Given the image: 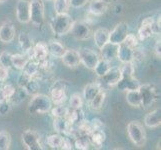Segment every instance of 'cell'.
Masks as SVG:
<instances>
[{"label": "cell", "instance_id": "4fadbf2b", "mask_svg": "<svg viewBox=\"0 0 161 150\" xmlns=\"http://www.w3.org/2000/svg\"><path fill=\"white\" fill-rule=\"evenodd\" d=\"M61 59H62L63 64L69 68H75L81 63L79 52L74 49H66V51L63 54V56L61 57Z\"/></svg>", "mask_w": 161, "mask_h": 150}, {"label": "cell", "instance_id": "11a10c76", "mask_svg": "<svg viewBox=\"0 0 161 150\" xmlns=\"http://www.w3.org/2000/svg\"><path fill=\"white\" fill-rule=\"evenodd\" d=\"M2 1H4V0H0V2H2Z\"/></svg>", "mask_w": 161, "mask_h": 150}, {"label": "cell", "instance_id": "7c38bea8", "mask_svg": "<svg viewBox=\"0 0 161 150\" xmlns=\"http://www.w3.org/2000/svg\"><path fill=\"white\" fill-rule=\"evenodd\" d=\"M15 37V27L10 21H5L0 26V41L3 43L12 42Z\"/></svg>", "mask_w": 161, "mask_h": 150}, {"label": "cell", "instance_id": "4dcf8cb0", "mask_svg": "<svg viewBox=\"0 0 161 150\" xmlns=\"http://www.w3.org/2000/svg\"><path fill=\"white\" fill-rule=\"evenodd\" d=\"M18 42H19L20 48L23 50L24 53H26L29 49H31L33 47L32 39L29 37V35L27 34V33H25V32H21L20 34H19V36H18Z\"/></svg>", "mask_w": 161, "mask_h": 150}, {"label": "cell", "instance_id": "836d02e7", "mask_svg": "<svg viewBox=\"0 0 161 150\" xmlns=\"http://www.w3.org/2000/svg\"><path fill=\"white\" fill-rule=\"evenodd\" d=\"M110 61H107V60H104V59H100L98 61L97 65L95 66V68L93 70L95 71V73L97 76L99 77H102L106 72L110 69Z\"/></svg>", "mask_w": 161, "mask_h": 150}, {"label": "cell", "instance_id": "f907efd6", "mask_svg": "<svg viewBox=\"0 0 161 150\" xmlns=\"http://www.w3.org/2000/svg\"><path fill=\"white\" fill-rule=\"evenodd\" d=\"M73 149V143L71 142L70 138L63 137V142L62 146H61V150H71Z\"/></svg>", "mask_w": 161, "mask_h": 150}, {"label": "cell", "instance_id": "3957f363", "mask_svg": "<svg viewBox=\"0 0 161 150\" xmlns=\"http://www.w3.org/2000/svg\"><path fill=\"white\" fill-rule=\"evenodd\" d=\"M127 133L128 137L138 147H142L146 143V132L144 127L138 121H131L127 125Z\"/></svg>", "mask_w": 161, "mask_h": 150}, {"label": "cell", "instance_id": "9c48e42d", "mask_svg": "<svg viewBox=\"0 0 161 150\" xmlns=\"http://www.w3.org/2000/svg\"><path fill=\"white\" fill-rule=\"evenodd\" d=\"M79 56H80V62L87 67L88 69H94L97 65L98 61L100 60L99 55L89 48H81L79 50Z\"/></svg>", "mask_w": 161, "mask_h": 150}, {"label": "cell", "instance_id": "8fae6325", "mask_svg": "<svg viewBox=\"0 0 161 150\" xmlns=\"http://www.w3.org/2000/svg\"><path fill=\"white\" fill-rule=\"evenodd\" d=\"M16 18L22 24L30 22V1L18 0L16 4Z\"/></svg>", "mask_w": 161, "mask_h": 150}, {"label": "cell", "instance_id": "681fc988", "mask_svg": "<svg viewBox=\"0 0 161 150\" xmlns=\"http://www.w3.org/2000/svg\"><path fill=\"white\" fill-rule=\"evenodd\" d=\"M89 1V0H69V5L74 8H80Z\"/></svg>", "mask_w": 161, "mask_h": 150}, {"label": "cell", "instance_id": "e0dca14e", "mask_svg": "<svg viewBox=\"0 0 161 150\" xmlns=\"http://www.w3.org/2000/svg\"><path fill=\"white\" fill-rule=\"evenodd\" d=\"M118 45L112 42H107L106 44L100 48V54L101 58L107 61H112L114 58L117 57V51H118Z\"/></svg>", "mask_w": 161, "mask_h": 150}, {"label": "cell", "instance_id": "8992f818", "mask_svg": "<svg viewBox=\"0 0 161 150\" xmlns=\"http://www.w3.org/2000/svg\"><path fill=\"white\" fill-rule=\"evenodd\" d=\"M67 83L63 80H58L53 83L50 88V99L54 105L63 104L66 100V89H67Z\"/></svg>", "mask_w": 161, "mask_h": 150}, {"label": "cell", "instance_id": "8d00e7d4", "mask_svg": "<svg viewBox=\"0 0 161 150\" xmlns=\"http://www.w3.org/2000/svg\"><path fill=\"white\" fill-rule=\"evenodd\" d=\"M83 105V97L80 93H74L72 94L69 98V108L71 109H78L82 108Z\"/></svg>", "mask_w": 161, "mask_h": 150}, {"label": "cell", "instance_id": "5b68a950", "mask_svg": "<svg viewBox=\"0 0 161 150\" xmlns=\"http://www.w3.org/2000/svg\"><path fill=\"white\" fill-rule=\"evenodd\" d=\"M138 91L141 97V106L144 108L151 106L158 98L157 89L152 84H141L138 88Z\"/></svg>", "mask_w": 161, "mask_h": 150}, {"label": "cell", "instance_id": "db71d44e", "mask_svg": "<svg viewBox=\"0 0 161 150\" xmlns=\"http://www.w3.org/2000/svg\"><path fill=\"white\" fill-rule=\"evenodd\" d=\"M45 1H51V0H45Z\"/></svg>", "mask_w": 161, "mask_h": 150}, {"label": "cell", "instance_id": "bcb514c9", "mask_svg": "<svg viewBox=\"0 0 161 150\" xmlns=\"http://www.w3.org/2000/svg\"><path fill=\"white\" fill-rule=\"evenodd\" d=\"M11 106H12V104H11L9 100H4V101L0 102V114L1 115L7 114L11 109Z\"/></svg>", "mask_w": 161, "mask_h": 150}, {"label": "cell", "instance_id": "f6af8a7d", "mask_svg": "<svg viewBox=\"0 0 161 150\" xmlns=\"http://www.w3.org/2000/svg\"><path fill=\"white\" fill-rule=\"evenodd\" d=\"M144 59V52L143 50L140 49V48H134L133 49V61L132 62H140V61H142Z\"/></svg>", "mask_w": 161, "mask_h": 150}, {"label": "cell", "instance_id": "5bb4252c", "mask_svg": "<svg viewBox=\"0 0 161 150\" xmlns=\"http://www.w3.org/2000/svg\"><path fill=\"white\" fill-rule=\"evenodd\" d=\"M139 80H137L135 77H121V79L117 82V88L121 91H130V90H137L140 86Z\"/></svg>", "mask_w": 161, "mask_h": 150}, {"label": "cell", "instance_id": "f35d334b", "mask_svg": "<svg viewBox=\"0 0 161 150\" xmlns=\"http://www.w3.org/2000/svg\"><path fill=\"white\" fill-rule=\"evenodd\" d=\"M11 145V136L7 131L0 132V150H8Z\"/></svg>", "mask_w": 161, "mask_h": 150}, {"label": "cell", "instance_id": "f5cc1de1", "mask_svg": "<svg viewBox=\"0 0 161 150\" xmlns=\"http://www.w3.org/2000/svg\"><path fill=\"white\" fill-rule=\"evenodd\" d=\"M2 86H3V82H0V89H1Z\"/></svg>", "mask_w": 161, "mask_h": 150}, {"label": "cell", "instance_id": "f546056e", "mask_svg": "<svg viewBox=\"0 0 161 150\" xmlns=\"http://www.w3.org/2000/svg\"><path fill=\"white\" fill-rule=\"evenodd\" d=\"M126 101L133 107H140L141 106V97H140V94H139L138 89L127 91Z\"/></svg>", "mask_w": 161, "mask_h": 150}, {"label": "cell", "instance_id": "f1b7e54d", "mask_svg": "<svg viewBox=\"0 0 161 150\" xmlns=\"http://www.w3.org/2000/svg\"><path fill=\"white\" fill-rule=\"evenodd\" d=\"M11 61H12V66L14 68L22 70L24 68V66L26 65V63L29 61V58L25 53L24 54H12Z\"/></svg>", "mask_w": 161, "mask_h": 150}, {"label": "cell", "instance_id": "4316f807", "mask_svg": "<svg viewBox=\"0 0 161 150\" xmlns=\"http://www.w3.org/2000/svg\"><path fill=\"white\" fill-rule=\"evenodd\" d=\"M105 98H106V92L104 89H101L95 96L89 101V106L92 110H100L104 104Z\"/></svg>", "mask_w": 161, "mask_h": 150}, {"label": "cell", "instance_id": "603a6c76", "mask_svg": "<svg viewBox=\"0 0 161 150\" xmlns=\"http://www.w3.org/2000/svg\"><path fill=\"white\" fill-rule=\"evenodd\" d=\"M53 128L59 134L68 135L70 134L71 126L66 117H57L53 120Z\"/></svg>", "mask_w": 161, "mask_h": 150}, {"label": "cell", "instance_id": "ffe728a7", "mask_svg": "<svg viewBox=\"0 0 161 150\" xmlns=\"http://www.w3.org/2000/svg\"><path fill=\"white\" fill-rule=\"evenodd\" d=\"M48 47L47 43L40 41L36 43L35 45H33V60L40 62V61L48 58Z\"/></svg>", "mask_w": 161, "mask_h": 150}, {"label": "cell", "instance_id": "ac0fdd59", "mask_svg": "<svg viewBox=\"0 0 161 150\" xmlns=\"http://www.w3.org/2000/svg\"><path fill=\"white\" fill-rule=\"evenodd\" d=\"M144 124L148 128H157L161 125V114L160 108L150 111L144 117Z\"/></svg>", "mask_w": 161, "mask_h": 150}, {"label": "cell", "instance_id": "ab89813d", "mask_svg": "<svg viewBox=\"0 0 161 150\" xmlns=\"http://www.w3.org/2000/svg\"><path fill=\"white\" fill-rule=\"evenodd\" d=\"M90 140L88 137H77L74 141V147L78 150H87L90 147Z\"/></svg>", "mask_w": 161, "mask_h": 150}, {"label": "cell", "instance_id": "6da1fadb", "mask_svg": "<svg viewBox=\"0 0 161 150\" xmlns=\"http://www.w3.org/2000/svg\"><path fill=\"white\" fill-rule=\"evenodd\" d=\"M52 107L51 99L45 94L36 93L32 95L29 102L28 110L31 114H44L50 111Z\"/></svg>", "mask_w": 161, "mask_h": 150}, {"label": "cell", "instance_id": "d6986e66", "mask_svg": "<svg viewBox=\"0 0 161 150\" xmlns=\"http://www.w3.org/2000/svg\"><path fill=\"white\" fill-rule=\"evenodd\" d=\"M108 9L107 0H90L89 12L95 16L103 15Z\"/></svg>", "mask_w": 161, "mask_h": 150}, {"label": "cell", "instance_id": "52a82bcc", "mask_svg": "<svg viewBox=\"0 0 161 150\" xmlns=\"http://www.w3.org/2000/svg\"><path fill=\"white\" fill-rule=\"evenodd\" d=\"M21 141L26 149L28 150H42L43 147L40 142L39 134L31 129L25 130L21 135Z\"/></svg>", "mask_w": 161, "mask_h": 150}, {"label": "cell", "instance_id": "2e32d148", "mask_svg": "<svg viewBox=\"0 0 161 150\" xmlns=\"http://www.w3.org/2000/svg\"><path fill=\"white\" fill-rule=\"evenodd\" d=\"M121 71L119 67H110V69L105 73L101 78L104 84L108 86H114L121 79Z\"/></svg>", "mask_w": 161, "mask_h": 150}, {"label": "cell", "instance_id": "83f0119b", "mask_svg": "<svg viewBox=\"0 0 161 150\" xmlns=\"http://www.w3.org/2000/svg\"><path fill=\"white\" fill-rule=\"evenodd\" d=\"M154 24V23H153ZM153 24H149V23H143L141 22L139 29H138V34L137 37L139 40H145L147 38L151 37L154 34L153 31Z\"/></svg>", "mask_w": 161, "mask_h": 150}, {"label": "cell", "instance_id": "60d3db41", "mask_svg": "<svg viewBox=\"0 0 161 150\" xmlns=\"http://www.w3.org/2000/svg\"><path fill=\"white\" fill-rule=\"evenodd\" d=\"M123 65L120 67L121 71V75L122 77H131L134 74V63L133 62H126V63H122Z\"/></svg>", "mask_w": 161, "mask_h": 150}, {"label": "cell", "instance_id": "1f68e13d", "mask_svg": "<svg viewBox=\"0 0 161 150\" xmlns=\"http://www.w3.org/2000/svg\"><path fill=\"white\" fill-rule=\"evenodd\" d=\"M46 142L48 144V146H50L53 149H61L63 142V136L57 133V134H51L47 136Z\"/></svg>", "mask_w": 161, "mask_h": 150}, {"label": "cell", "instance_id": "9a60e30c", "mask_svg": "<svg viewBox=\"0 0 161 150\" xmlns=\"http://www.w3.org/2000/svg\"><path fill=\"white\" fill-rule=\"evenodd\" d=\"M66 118H67L69 124L71 126V128H70V131H71L72 128H74V127H77L78 125H80L82 122L85 120V115H84V112H83V110L81 108H78V109L69 108L68 114L66 115Z\"/></svg>", "mask_w": 161, "mask_h": 150}, {"label": "cell", "instance_id": "d590c367", "mask_svg": "<svg viewBox=\"0 0 161 150\" xmlns=\"http://www.w3.org/2000/svg\"><path fill=\"white\" fill-rule=\"evenodd\" d=\"M54 10L56 14L67 13L69 8V0H53Z\"/></svg>", "mask_w": 161, "mask_h": 150}, {"label": "cell", "instance_id": "d4e9b609", "mask_svg": "<svg viewBox=\"0 0 161 150\" xmlns=\"http://www.w3.org/2000/svg\"><path fill=\"white\" fill-rule=\"evenodd\" d=\"M109 33L110 31L107 28H98L94 32V34H93L94 42H95V45L99 49H100L104 44L109 42Z\"/></svg>", "mask_w": 161, "mask_h": 150}, {"label": "cell", "instance_id": "7bdbcfd3", "mask_svg": "<svg viewBox=\"0 0 161 150\" xmlns=\"http://www.w3.org/2000/svg\"><path fill=\"white\" fill-rule=\"evenodd\" d=\"M123 42L127 46H129L132 49L138 47V45H139V39H138V37L135 34H133V33H128Z\"/></svg>", "mask_w": 161, "mask_h": 150}, {"label": "cell", "instance_id": "d6a6232c", "mask_svg": "<svg viewBox=\"0 0 161 150\" xmlns=\"http://www.w3.org/2000/svg\"><path fill=\"white\" fill-rule=\"evenodd\" d=\"M22 71L27 73L29 76H31L32 78H35L38 71H39V65H38L37 61L33 59H29V61L26 63V65L24 66V68L22 69Z\"/></svg>", "mask_w": 161, "mask_h": 150}, {"label": "cell", "instance_id": "30bf717a", "mask_svg": "<svg viewBox=\"0 0 161 150\" xmlns=\"http://www.w3.org/2000/svg\"><path fill=\"white\" fill-rule=\"evenodd\" d=\"M127 34H128V25L126 22H119L109 33V42L120 44L124 41Z\"/></svg>", "mask_w": 161, "mask_h": 150}, {"label": "cell", "instance_id": "277c9868", "mask_svg": "<svg viewBox=\"0 0 161 150\" xmlns=\"http://www.w3.org/2000/svg\"><path fill=\"white\" fill-rule=\"evenodd\" d=\"M45 18L43 0H31L30 1V22L33 26L41 27Z\"/></svg>", "mask_w": 161, "mask_h": 150}, {"label": "cell", "instance_id": "74e56055", "mask_svg": "<svg viewBox=\"0 0 161 150\" xmlns=\"http://www.w3.org/2000/svg\"><path fill=\"white\" fill-rule=\"evenodd\" d=\"M24 90L26 91L27 94L29 95H34V94L38 93V90H39V83H38V80L36 78H31L28 83L25 85Z\"/></svg>", "mask_w": 161, "mask_h": 150}, {"label": "cell", "instance_id": "ba28073f", "mask_svg": "<svg viewBox=\"0 0 161 150\" xmlns=\"http://www.w3.org/2000/svg\"><path fill=\"white\" fill-rule=\"evenodd\" d=\"M69 32L77 40H86L91 36L90 26L85 21H73Z\"/></svg>", "mask_w": 161, "mask_h": 150}, {"label": "cell", "instance_id": "484cf974", "mask_svg": "<svg viewBox=\"0 0 161 150\" xmlns=\"http://www.w3.org/2000/svg\"><path fill=\"white\" fill-rule=\"evenodd\" d=\"M88 138L94 147L101 148L103 142L106 139V135H105V132L103 130H93Z\"/></svg>", "mask_w": 161, "mask_h": 150}, {"label": "cell", "instance_id": "816d5d0a", "mask_svg": "<svg viewBox=\"0 0 161 150\" xmlns=\"http://www.w3.org/2000/svg\"><path fill=\"white\" fill-rule=\"evenodd\" d=\"M161 42L160 40H157L156 43H155V47H154V52L156 54L157 57H160L161 56Z\"/></svg>", "mask_w": 161, "mask_h": 150}, {"label": "cell", "instance_id": "c3c4849f", "mask_svg": "<svg viewBox=\"0 0 161 150\" xmlns=\"http://www.w3.org/2000/svg\"><path fill=\"white\" fill-rule=\"evenodd\" d=\"M9 77V71L8 68L4 67L1 64H0V82H5Z\"/></svg>", "mask_w": 161, "mask_h": 150}, {"label": "cell", "instance_id": "7a4b0ae2", "mask_svg": "<svg viewBox=\"0 0 161 150\" xmlns=\"http://www.w3.org/2000/svg\"><path fill=\"white\" fill-rule=\"evenodd\" d=\"M73 20L68 13L56 14L50 22V27L53 33L57 36H63L69 33Z\"/></svg>", "mask_w": 161, "mask_h": 150}, {"label": "cell", "instance_id": "44dd1931", "mask_svg": "<svg viewBox=\"0 0 161 150\" xmlns=\"http://www.w3.org/2000/svg\"><path fill=\"white\" fill-rule=\"evenodd\" d=\"M120 60L121 63L126 62H132L133 61V49L127 46L124 42L120 43L118 45V51H117V57Z\"/></svg>", "mask_w": 161, "mask_h": 150}, {"label": "cell", "instance_id": "ee69618b", "mask_svg": "<svg viewBox=\"0 0 161 150\" xmlns=\"http://www.w3.org/2000/svg\"><path fill=\"white\" fill-rule=\"evenodd\" d=\"M32 78L31 76H29L27 73H25V72L22 71L21 73L19 74L18 78H17V85L20 87V88H24L25 85L28 83V81Z\"/></svg>", "mask_w": 161, "mask_h": 150}, {"label": "cell", "instance_id": "e575fe53", "mask_svg": "<svg viewBox=\"0 0 161 150\" xmlns=\"http://www.w3.org/2000/svg\"><path fill=\"white\" fill-rule=\"evenodd\" d=\"M69 107L64 106L63 104L60 105H55L54 107H51L50 112L51 115L53 116V118H57V117H66V115L68 114Z\"/></svg>", "mask_w": 161, "mask_h": 150}, {"label": "cell", "instance_id": "b9f144b4", "mask_svg": "<svg viewBox=\"0 0 161 150\" xmlns=\"http://www.w3.org/2000/svg\"><path fill=\"white\" fill-rule=\"evenodd\" d=\"M11 56L12 54L8 51H2L0 53V64L6 68H11L12 66V61H11Z\"/></svg>", "mask_w": 161, "mask_h": 150}, {"label": "cell", "instance_id": "7402d4cb", "mask_svg": "<svg viewBox=\"0 0 161 150\" xmlns=\"http://www.w3.org/2000/svg\"><path fill=\"white\" fill-rule=\"evenodd\" d=\"M47 47H48L49 54L56 58H61L66 51V47L63 45V44L60 41L55 40V39H51L47 43Z\"/></svg>", "mask_w": 161, "mask_h": 150}, {"label": "cell", "instance_id": "7dc6e473", "mask_svg": "<svg viewBox=\"0 0 161 150\" xmlns=\"http://www.w3.org/2000/svg\"><path fill=\"white\" fill-rule=\"evenodd\" d=\"M89 123L92 128V131L93 130H103V128H104L103 122L99 118H93L91 121H89Z\"/></svg>", "mask_w": 161, "mask_h": 150}, {"label": "cell", "instance_id": "cb8c5ba5", "mask_svg": "<svg viewBox=\"0 0 161 150\" xmlns=\"http://www.w3.org/2000/svg\"><path fill=\"white\" fill-rule=\"evenodd\" d=\"M102 89V84L100 82H93L87 84L84 89H83V98H84L87 102L96 95V94Z\"/></svg>", "mask_w": 161, "mask_h": 150}]
</instances>
